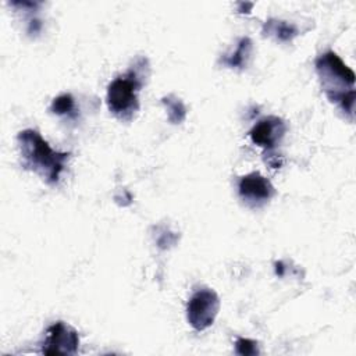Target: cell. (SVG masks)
<instances>
[{
  "label": "cell",
  "instance_id": "1",
  "mask_svg": "<svg viewBox=\"0 0 356 356\" xmlns=\"http://www.w3.org/2000/svg\"><path fill=\"white\" fill-rule=\"evenodd\" d=\"M17 142L25 170L33 171L47 184L58 181L70 153L53 150L40 134L33 129L21 131L17 136Z\"/></svg>",
  "mask_w": 356,
  "mask_h": 356
},
{
  "label": "cell",
  "instance_id": "2",
  "mask_svg": "<svg viewBox=\"0 0 356 356\" xmlns=\"http://www.w3.org/2000/svg\"><path fill=\"white\" fill-rule=\"evenodd\" d=\"M149 76V64L138 57L127 74L115 78L107 88V106L121 121H131L139 110L138 92Z\"/></svg>",
  "mask_w": 356,
  "mask_h": 356
},
{
  "label": "cell",
  "instance_id": "3",
  "mask_svg": "<svg viewBox=\"0 0 356 356\" xmlns=\"http://www.w3.org/2000/svg\"><path fill=\"white\" fill-rule=\"evenodd\" d=\"M316 70L327 97L353 115L355 72L334 51L318 56L316 58Z\"/></svg>",
  "mask_w": 356,
  "mask_h": 356
},
{
  "label": "cell",
  "instance_id": "4",
  "mask_svg": "<svg viewBox=\"0 0 356 356\" xmlns=\"http://www.w3.org/2000/svg\"><path fill=\"white\" fill-rule=\"evenodd\" d=\"M218 309V295L213 289L202 288L191 296L186 306V317L196 331H203L214 323Z\"/></svg>",
  "mask_w": 356,
  "mask_h": 356
},
{
  "label": "cell",
  "instance_id": "5",
  "mask_svg": "<svg viewBox=\"0 0 356 356\" xmlns=\"http://www.w3.org/2000/svg\"><path fill=\"white\" fill-rule=\"evenodd\" d=\"M79 348L78 332L68 324L57 321L46 330L42 343L44 355H75Z\"/></svg>",
  "mask_w": 356,
  "mask_h": 356
},
{
  "label": "cell",
  "instance_id": "6",
  "mask_svg": "<svg viewBox=\"0 0 356 356\" xmlns=\"http://www.w3.org/2000/svg\"><path fill=\"white\" fill-rule=\"evenodd\" d=\"M238 193L249 206H261L268 202L275 191L271 182L259 172H250L242 177L238 182Z\"/></svg>",
  "mask_w": 356,
  "mask_h": 356
},
{
  "label": "cell",
  "instance_id": "7",
  "mask_svg": "<svg viewBox=\"0 0 356 356\" xmlns=\"http://www.w3.org/2000/svg\"><path fill=\"white\" fill-rule=\"evenodd\" d=\"M285 131H286L285 122L278 117L270 115V117L261 118L250 129L249 136L253 140V143L266 149H273L280 143Z\"/></svg>",
  "mask_w": 356,
  "mask_h": 356
},
{
  "label": "cell",
  "instance_id": "8",
  "mask_svg": "<svg viewBox=\"0 0 356 356\" xmlns=\"http://www.w3.org/2000/svg\"><path fill=\"white\" fill-rule=\"evenodd\" d=\"M252 51V42L249 38H242L241 42L238 43V47L235 49V51L229 56H227L222 63L228 67H239L243 68V65L246 64V60L249 58Z\"/></svg>",
  "mask_w": 356,
  "mask_h": 356
},
{
  "label": "cell",
  "instance_id": "9",
  "mask_svg": "<svg viewBox=\"0 0 356 356\" xmlns=\"http://www.w3.org/2000/svg\"><path fill=\"white\" fill-rule=\"evenodd\" d=\"M266 32L268 35H275L277 39L286 42L291 40L293 36H296V28L292 24H286L285 21H268L266 24Z\"/></svg>",
  "mask_w": 356,
  "mask_h": 356
},
{
  "label": "cell",
  "instance_id": "10",
  "mask_svg": "<svg viewBox=\"0 0 356 356\" xmlns=\"http://www.w3.org/2000/svg\"><path fill=\"white\" fill-rule=\"evenodd\" d=\"M163 104L167 108V114H168V120L172 124H179L185 120L186 115V108L184 106V103L175 97V96H167L163 99Z\"/></svg>",
  "mask_w": 356,
  "mask_h": 356
},
{
  "label": "cell",
  "instance_id": "11",
  "mask_svg": "<svg viewBox=\"0 0 356 356\" xmlns=\"http://www.w3.org/2000/svg\"><path fill=\"white\" fill-rule=\"evenodd\" d=\"M75 108V103H74V99L71 95L68 93H64V95H60L58 97H56L51 103V113L54 114H58V115H63V114H71Z\"/></svg>",
  "mask_w": 356,
  "mask_h": 356
},
{
  "label": "cell",
  "instance_id": "12",
  "mask_svg": "<svg viewBox=\"0 0 356 356\" xmlns=\"http://www.w3.org/2000/svg\"><path fill=\"white\" fill-rule=\"evenodd\" d=\"M235 352L242 356H253L259 355V343L249 338H236L235 341Z\"/></svg>",
  "mask_w": 356,
  "mask_h": 356
}]
</instances>
